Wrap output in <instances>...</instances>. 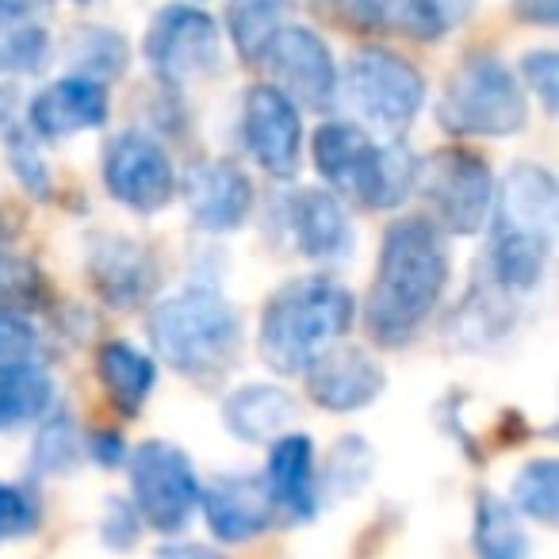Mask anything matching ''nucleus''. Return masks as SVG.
<instances>
[{"label":"nucleus","instance_id":"obj_1","mask_svg":"<svg viewBox=\"0 0 559 559\" xmlns=\"http://www.w3.org/2000/svg\"><path fill=\"white\" fill-rule=\"evenodd\" d=\"M452 280L449 238L426 215H399L380 238L372 288L357 307L365 330L383 349H403L426 330Z\"/></svg>","mask_w":559,"mask_h":559},{"label":"nucleus","instance_id":"obj_38","mask_svg":"<svg viewBox=\"0 0 559 559\" xmlns=\"http://www.w3.org/2000/svg\"><path fill=\"white\" fill-rule=\"evenodd\" d=\"M322 16L353 27V32H383V9L388 0H307Z\"/></svg>","mask_w":559,"mask_h":559},{"label":"nucleus","instance_id":"obj_37","mask_svg":"<svg viewBox=\"0 0 559 559\" xmlns=\"http://www.w3.org/2000/svg\"><path fill=\"white\" fill-rule=\"evenodd\" d=\"M142 518L139 510L131 506V498H119L111 495L108 502H104V513H100V540L108 544L111 551H131L134 544H139L142 536Z\"/></svg>","mask_w":559,"mask_h":559},{"label":"nucleus","instance_id":"obj_44","mask_svg":"<svg viewBox=\"0 0 559 559\" xmlns=\"http://www.w3.org/2000/svg\"><path fill=\"white\" fill-rule=\"evenodd\" d=\"M4 27H9V20H4V16H0V35H4Z\"/></svg>","mask_w":559,"mask_h":559},{"label":"nucleus","instance_id":"obj_7","mask_svg":"<svg viewBox=\"0 0 559 559\" xmlns=\"http://www.w3.org/2000/svg\"><path fill=\"white\" fill-rule=\"evenodd\" d=\"M414 192L426 203V218L444 238H475L487 230L495 173L487 157L467 146H441L418 157Z\"/></svg>","mask_w":559,"mask_h":559},{"label":"nucleus","instance_id":"obj_31","mask_svg":"<svg viewBox=\"0 0 559 559\" xmlns=\"http://www.w3.org/2000/svg\"><path fill=\"white\" fill-rule=\"evenodd\" d=\"M376 472V452L368 449L365 437L349 433V437H337L334 452L326 460V472L322 475V495L330 498H349L372 479Z\"/></svg>","mask_w":559,"mask_h":559},{"label":"nucleus","instance_id":"obj_3","mask_svg":"<svg viewBox=\"0 0 559 559\" xmlns=\"http://www.w3.org/2000/svg\"><path fill=\"white\" fill-rule=\"evenodd\" d=\"M357 296L330 272H307L280 284L261 307L257 357L276 376H304L330 345L345 342L357 322Z\"/></svg>","mask_w":559,"mask_h":559},{"label":"nucleus","instance_id":"obj_21","mask_svg":"<svg viewBox=\"0 0 559 559\" xmlns=\"http://www.w3.org/2000/svg\"><path fill=\"white\" fill-rule=\"evenodd\" d=\"M299 421V399L284 383H241L223 399V426L241 444H269Z\"/></svg>","mask_w":559,"mask_h":559},{"label":"nucleus","instance_id":"obj_5","mask_svg":"<svg viewBox=\"0 0 559 559\" xmlns=\"http://www.w3.org/2000/svg\"><path fill=\"white\" fill-rule=\"evenodd\" d=\"M437 123L452 139H513L528 123V96L502 58L467 55L437 96Z\"/></svg>","mask_w":559,"mask_h":559},{"label":"nucleus","instance_id":"obj_30","mask_svg":"<svg viewBox=\"0 0 559 559\" xmlns=\"http://www.w3.org/2000/svg\"><path fill=\"white\" fill-rule=\"evenodd\" d=\"M47 304V276L27 253L0 238V311L35 314Z\"/></svg>","mask_w":559,"mask_h":559},{"label":"nucleus","instance_id":"obj_20","mask_svg":"<svg viewBox=\"0 0 559 559\" xmlns=\"http://www.w3.org/2000/svg\"><path fill=\"white\" fill-rule=\"evenodd\" d=\"M200 513L218 544H249L276 525V506L261 475H218L200 487Z\"/></svg>","mask_w":559,"mask_h":559},{"label":"nucleus","instance_id":"obj_25","mask_svg":"<svg viewBox=\"0 0 559 559\" xmlns=\"http://www.w3.org/2000/svg\"><path fill=\"white\" fill-rule=\"evenodd\" d=\"M472 9L475 0H388L383 32H399L414 43H437L456 32Z\"/></svg>","mask_w":559,"mask_h":559},{"label":"nucleus","instance_id":"obj_34","mask_svg":"<svg viewBox=\"0 0 559 559\" xmlns=\"http://www.w3.org/2000/svg\"><path fill=\"white\" fill-rule=\"evenodd\" d=\"M50 349L39 322L24 311H0V372L4 368H47Z\"/></svg>","mask_w":559,"mask_h":559},{"label":"nucleus","instance_id":"obj_11","mask_svg":"<svg viewBox=\"0 0 559 559\" xmlns=\"http://www.w3.org/2000/svg\"><path fill=\"white\" fill-rule=\"evenodd\" d=\"M246 154L272 180H296L304 169V116L276 85H249L241 96Z\"/></svg>","mask_w":559,"mask_h":559},{"label":"nucleus","instance_id":"obj_10","mask_svg":"<svg viewBox=\"0 0 559 559\" xmlns=\"http://www.w3.org/2000/svg\"><path fill=\"white\" fill-rule=\"evenodd\" d=\"M100 177L108 195L134 215H157L177 200L180 173L169 150L150 131H119L100 157Z\"/></svg>","mask_w":559,"mask_h":559},{"label":"nucleus","instance_id":"obj_27","mask_svg":"<svg viewBox=\"0 0 559 559\" xmlns=\"http://www.w3.org/2000/svg\"><path fill=\"white\" fill-rule=\"evenodd\" d=\"M81 460H85V433L78 429V418L70 411L55 406L35 426V441H32L35 475H73Z\"/></svg>","mask_w":559,"mask_h":559},{"label":"nucleus","instance_id":"obj_32","mask_svg":"<svg viewBox=\"0 0 559 559\" xmlns=\"http://www.w3.org/2000/svg\"><path fill=\"white\" fill-rule=\"evenodd\" d=\"M9 139H4V154H9V169L16 177V185L24 188L32 200H50L55 195V173L50 162L43 157L39 142L27 127H9Z\"/></svg>","mask_w":559,"mask_h":559},{"label":"nucleus","instance_id":"obj_4","mask_svg":"<svg viewBox=\"0 0 559 559\" xmlns=\"http://www.w3.org/2000/svg\"><path fill=\"white\" fill-rule=\"evenodd\" d=\"M311 162L330 192L365 211H399L418 180V157L403 142H380L353 119H326L314 127Z\"/></svg>","mask_w":559,"mask_h":559},{"label":"nucleus","instance_id":"obj_41","mask_svg":"<svg viewBox=\"0 0 559 559\" xmlns=\"http://www.w3.org/2000/svg\"><path fill=\"white\" fill-rule=\"evenodd\" d=\"M55 0H0V16L9 24H35L39 16H47Z\"/></svg>","mask_w":559,"mask_h":559},{"label":"nucleus","instance_id":"obj_33","mask_svg":"<svg viewBox=\"0 0 559 559\" xmlns=\"http://www.w3.org/2000/svg\"><path fill=\"white\" fill-rule=\"evenodd\" d=\"M50 35L39 24H9L0 35V78H32L47 70Z\"/></svg>","mask_w":559,"mask_h":559},{"label":"nucleus","instance_id":"obj_45","mask_svg":"<svg viewBox=\"0 0 559 559\" xmlns=\"http://www.w3.org/2000/svg\"><path fill=\"white\" fill-rule=\"evenodd\" d=\"M81 4H93V0H81Z\"/></svg>","mask_w":559,"mask_h":559},{"label":"nucleus","instance_id":"obj_26","mask_svg":"<svg viewBox=\"0 0 559 559\" xmlns=\"http://www.w3.org/2000/svg\"><path fill=\"white\" fill-rule=\"evenodd\" d=\"M66 62L78 78L100 81L111 85L116 78H123L127 66H131V47L119 32L111 27H78L66 43Z\"/></svg>","mask_w":559,"mask_h":559},{"label":"nucleus","instance_id":"obj_39","mask_svg":"<svg viewBox=\"0 0 559 559\" xmlns=\"http://www.w3.org/2000/svg\"><path fill=\"white\" fill-rule=\"evenodd\" d=\"M127 452H131V444L123 441L119 429H96L85 437V456L100 467H123Z\"/></svg>","mask_w":559,"mask_h":559},{"label":"nucleus","instance_id":"obj_40","mask_svg":"<svg viewBox=\"0 0 559 559\" xmlns=\"http://www.w3.org/2000/svg\"><path fill=\"white\" fill-rule=\"evenodd\" d=\"M513 16H518L521 24L551 32V27L559 24V0H513Z\"/></svg>","mask_w":559,"mask_h":559},{"label":"nucleus","instance_id":"obj_18","mask_svg":"<svg viewBox=\"0 0 559 559\" xmlns=\"http://www.w3.org/2000/svg\"><path fill=\"white\" fill-rule=\"evenodd\" d=\"M556 223H559V185L551 177V169H544L536 162H521L502 180H495L487 230L556 238Z\"/></svg>","mask_w":559,"mask_h":559},{"label":"nucleus","instance_id":"obj_36","mask_svg":"<svg viewBox=\"0 0 559 559\" xmlns=\"http://www.w3.org/2000/svg\"><path fill=\"white\" fill-rule=\"evenodd\" d=\"M521 88H528V93L540 100V108L556 111L559 104V55L556 50H528V55H521Z\"/></svg>","mask_w":559,"mask_h":559},{"label":"nucleus","instance_id":"obj_15","mask_svg":"<svg viewBox=\"0 0 559 559\" xmlns=\"http://www.w3.org/2000/svg\"><path fill=\"white\" fill-rule=\"evenodd\" d=\"M280 230L288 234L292 249L311 264L349 261L357 230L345 211L342 195L330 188H296L280 200Z\"/></svg>","mask_w":559,"mask_h":559},{"label":"nucleus","instance_id":"obj_6","mask_svg":"<svg viewBox=\"0 0 559 559\" xmlns=\"http://www.w3.org/2000/svg\"><path fill=\"white\" fill-rule=\"evenodd\" d=\"M337 100L368 134L399 139L426 108V78L411 58L388 47H360L337 73Z\"/></svg>","mask_w":559,"mask_h":559},{"label":"nucleus","instance_id":"obj_12","mask_svg":"<svg viewBox=\"0 0 559 559\" xmlns=\"http://www.w3.org/2000/svg\"><path fill=\"white\" fill-rule=\"evenodd\" d=\"M261 62L269 66L272 85L296 108L330 111L337 104V73L342 70H337L326 39L311 27L284 24L261 55Z\"/></svg>","mask_w":559,"mask_h":559},{"label":"nucleus","instance_id":"obj_42","mask_svg":"<svg viewBox=\"0 0 559 559\" xmlns=\"http://www.w3.org/2000/svg\"><path fill=\"white\" fill-rule=\"evenodd\" d=\"M154 559H226L223 551H215L211 544H192V540H177L157 548Z\"/></svg>","mask_w":559,"mask_h":559},{"label":"nucleus","instance_id":"obj_17","mask_svg":"<svg viewBox=\"0 0 559 559\" xmlns=\"http://www.w3.org/2000/svg\"><path fill=\"white\" fill-rule=\"evenodd\" d=\"M269 444V464H264L261 479L269 487L272 506H276V518L292 521V525H307L322 510L319 449L299 429H288V433H280Z\"/></svg>","mask_w":559,"mask_h":559},{"label":"nucleus","instance_id":"obj_14","mask_svg":"<svg viewBox=\"0 0 559 559\" xmlns=\"http://www.w3.org/2000/svg\"><path fill=\"white\" fill-rule=\"evenodd\" d=\"M177 192L185 195L192 226L211 238L238 234L257 207V188L249 173L223 157H203V162L188 165Z\"/></svg>","mask_w":559,"mask_h":559},{"label":"nucleus","instance_id":"obj_24","mask_svg":"<svg viewBox=\"0 0 559 559\" xmlns=\"http://www.w3.org/2000/svg\"><path fill=\"white\" fill-rule=\"evenodd\" d=\"M475 559H533V544L525 536V521L506 498L483 490L472 518Z\"/></svg>","mask_w":559,"mask_h":559},{"label":"nucleus","instance_id":"obj_2","mask_svg":"<svg viewBox=\"0 0 559 559\" xmlns=\"http://www.w3.org/2000/svg\"><path fill=\"white\" fill-rule=\"evenodd\" d=\"M146 337L154 357L192 383L226 380L246 349L238 307L211 284H188L157 299L150 307Z\"/></svg>","mask_w":559,"mask_h":559},{"label":"nucleus","instance_id":"obj_28","mask_svg":"<svg viewBox=\"0 0 559 559\" xmlns=\"http://www.w3.org/2000/svg\"><path fill=\"white\" fill-rule=\"evenodd\" d=\"M284 24H288V0H230L226 9V32L246 62H261Z\"/></svg>","mask_w":559,"mask_h":559},{"label":"nucleus","instance_id":"obj_19","mask_svg":"<svg viewBox=\"0 0 559 559\" xmlns=\"http://www.w3.org/2000/svg\"><path fill=\"white\" fill-rule=\"evenodd\" d=\"M108 85L66 73V78L43 85L27 100V131L35 139L62 142L73 139V134L100 131L108 123Z\"/></svg>","mask_w":559,"mask_h":559},{"label":"nucleus","instance_id":"obj_29","mask_svg":"<svg viewBox=\"0 0 559 559\" xmlns=\"http://www.w3.org/2000/svg\"><path fill=\"white\" fill-rule=\"evenodd\" d=\"M510 506L521 521L551 528L559 521V464L551 456H536L518 467L510 483Z\"/></svg>","mask_w":559,"mask_h":559},{"label":"nucleus","instance_id":"obj_16","mask_svg":"<svg viewBox=\"0 0 559 559\" xmlns=\"http://www.w3.org/2000/svg\"><path fill=\"white\" fill-rule=\"evenodd\" d=\"M304 388H307V399H311L319 411L360 414L383 395L388 372H383L380 357L368 353L365 345L337 342L304 368Z\"/></svg>","mask_w":559,"mask_h":559},{"label":"nucleus","instance_id":"obj_35","mask_svg":"<svg viewBox=\"0 0 559 559\" xmlns=\"http://www.w3.org/2000/svg\"><path fill=\"white\" fill-rule=\"evenodd\" d=\"M43 525V506L39 495L24 483H4L0 479V544L24 540Z\"/></svg>","mask_w":559,"mask_h":559},{"label":"nucleus","instance_id":"obj_8","mask_svg":"<svg viewBox=\"0 0 559 559\" xmlns=\"http://www.w3.org/2000/svg\"><path fill=\"white\" fill-rule=\"evenodd\" d=\"M131 506L139 510L142 525L162 536H180L200 513V475L180 444L150 437L134 444L123 460Z\"/></svg>","mask_w":559,"mask_h":559},{"label":"nucleus","instance_id":"obj_9","mask_svg":"<svg viewBox=\"0 0 559 559\" xmlns=\"http://www.w3.org/2000/svg\"><path fill=\"white\" fill-rule=\"evenodd\" d=\"M146 62L169 88H185L211 78L223 66V32L195 4H165L146 32Z\"/></svg>","mask_w":559,"mask_h":559},{"label":"nucleus","instance_id":"obj_23","mask_svg":"<svg viewBox=\"0 0 559 559\" xmlns=\"http://www.w3.org/2000/svg\"><path fill=\"white\" fill-rule=\"evenodd\" d=\"M58 406V383L50 368H4L0 372V433H20Z\"/></svg>","mask_w":559,"mask_h":559},{"label":"nucleus","instance_id":"obj_13","mask_svg":"<svg viewBox=\"0 0 559 559\" xmlns=\"http://www.w3.org/2000/svg\"><path fill=\"white\" fill-rule=\"evenodd\" d=\"M85 269L93 292L111 311H139L162 288V264L154 249L131 234H88Z\"/></svg>","mask_w":559,"mask_h":559},{"label":"nucleus","instance_id":"obj_43","mask_svg":"<svg viewBox=\"0 0 559 559\" xmlns=\"http://www.w3.org/2000/svg\"><path fill=\"white\" fill-rule=\"evenodd\" d=\"M9 127H12V93L0 88V131H9Z\"/></svg>","mask_w":559,"mask_h":559},{"label":"nucleus","instance_id":"obj_22","mask_svg":"<svg viewBox=\"0 0 559 559\" xmlns=\"http://www.w3.org/2000/svg\"><path fill=\"white\" fill-rule=\"evenodd\" d=\"M96 376L123 418H139L157 388V360L127 337H111L96 349Z\"/></svg>","mask_w":559,"mask_h":559}]
</instances>
